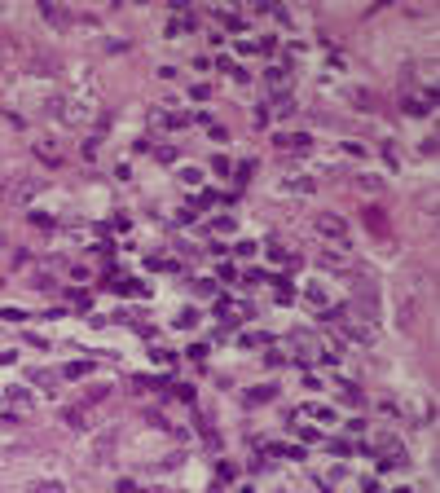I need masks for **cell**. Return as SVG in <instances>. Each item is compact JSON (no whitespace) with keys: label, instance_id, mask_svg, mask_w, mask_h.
<instances>
[{"label":"cell","instance_id":"cell-3","mask_svg":"<svg viewBox=\"0 0 440 493\" xmlns=\"http://www.w3.org/2000/svg\"><path fill=\"white\" fill-rule=\"evenodd\" d=\"M339 392H343V401H348V405H361V387L357 383H343Z\"/></svg>","mask_w":440,"mask_h":493},{"label":"cell","instance_id":"cell-1","mask_svg":"<svg viewBox=\"0 0 440 493\" xmlns=\"http://www.w3.org/2000/svg\"><path fill=\"white\" fill-rule=\"evenodd\" d=\"M317 234H326V238H334V243L348 247V229H343V220H339V216H330V212H321V216H317Z\"/></svg>","mask_w":440,"mask_h":493},{"label":"cell","instance_id":"cell-2","mask_svg":"<svg viewBox=\"0 0 440 493\" xmlns=\"http://www.w3.org/2000/svg\"><path fill=\"white\" fill-rule=\"evenodd\" d=\"M365 225H370L374 234H383V229H387V220H383V212H379V207H370V212H365Z\"/></svg>","mask_w":440,"mask_h":493},{"label":"cell","instance_id":"cell-5","mask_svg":"<svg viewBox=\"0 0 440 493\" xmlns=\"http://www.w3.org/2000/svg\"><path fill=\"white\" fill-rule=\"evenodd\" d=\"M282 84H286V71L273 67V71H269V88H282Z\"/></svg>","mask_w":440,"mask_h":493},{"label":"cell","instance_id":"cell-6","mask_svg":"<svg viewBox=\"0 0 440 493\" xmlns=\"http://www.w3.org/2000/svg\"><path fill=\"white\" fill-rule=\"evenodd\" d=\"M0 243H5V238H0Z\"/></svg>","mask_w":440,"mask_h":493},{"label":"cell","instance_id":"cell-4","mask_svg":"<svg viewBox=\"0 0 440 493\" xmlns=\"http://www.w3.org/2000/svg\"><path fill=\"white\" fill-rule=\"evenodd\" d=\"M31 493H62L58 480H40V485H31Z\"/></svg>","mask_w":440,"mask_h":493}]
</instances>
